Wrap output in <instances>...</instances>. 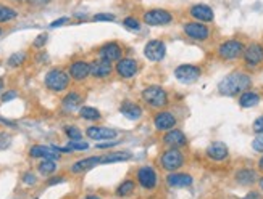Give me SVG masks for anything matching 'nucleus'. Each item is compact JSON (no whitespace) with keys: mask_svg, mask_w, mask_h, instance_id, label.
<instances>
[{"mask_svg":"<svg viewBox=\"0 0 263 199\" xmlns=\"http://www.w3.org/2000/svg\"><path fill=\"white\" fill-rule=\"evenodd\" d=\"M0 89H2V79H0Z\"/></svg>","mask_w":263,"mask_h":199,"instance_id":"obj_51","label":"nucleus"},{"mask_svg":"<svg viewBox=\"0 0 263 199\" xmlns=\"http://www.w3.org/2000/svg\"><path fill=\"white\" fill-rule=\"evenodd\" d=\"M144 55H145V58L150 61H160L165 58V55H166V47L162 41H150L145 44Z\"/></svg>","mask_w":263,"mask_h":199,"instance_id":"obj_7","label":"nucleus"},{"mask_svg":"<svg viewBox=\"0 0 263 199\" xmlns=\"http://www.w3.org/2000/svg\"><path fill=\"white\" fill-rule=\"evenodd\" d=\"M207 156H209L212 161H224L228 157V148L224 143H220V141H215L209 148H207Z\"/></svg>","mask_w":263,"mask_h":199,"instance_id":"obj_18","label":"nucleus"},{"mask_svg":"<svg viewBox=\"0 0 263 199\" xmlns=\"http://www.w3.org/2000/svg\"><path fill=\"white\" fill-rule=\"evenodd\" d=\"M65 134H67V137L70 140H81V137H82L81 130L78 127H73V126L65 127Z\"/></svg>","mask_w":263,"mask_h":199,"instance_id":"obj_33","label":"nucleus"},{"mask_svg":"<svg viewBox=\"0 0 263 199\" xmlns=\"http://www.w3.org/2000/svg\"><path fill=\"white\" fill-rule=\"evenodd\" d=\"M24 58H26V55L24 53H13L10 58H8V64L12 66V68H16V66H20L23 61H24Z\"/></svg>","mask_w":263,"mask_h":199,"instance_id":"obj_34","label":"nucleus"},{"mask_svg":"<svg viewBox=\"0 0 263 199\" xmlns=\"http://www.w3.org/2000/svg\"><path fill=\"white\" fill-rule=\"evenodd\" d=\"M65 23H68V18H60V20L53 21V23L50 24V27H59V26H62V24H65Z\"/></svg>","mask_w":263,"mask_h":199,"instance_id":"obj_44","label":"nucleus"},{"mask_svg":"<svg viewBox=\"0 0 263 199\" xmlns=\"http://www.w3.org/2000/svg\"><path fill=\"white\" fill-rule=\"evenodd\" d=\"M137 180L144 188L152 189L157 185V174L152 167H142V169H139V172H137Z\"/></svg>","mask_w":263,"mask_h":199,"instance_id":"obj_13","label":"nucleus"},{"mask_svg":"<svg viewBox=\"0 0 263 199\" xmlns=\"http://www.w3.org/2000/svg\"><path fill=\"white\" fill-rule=\"evenodd\" d=\"M79 114L82 119H87V121H97L100 119V112L96 108H91V106H82Z\"/></svg>","mask_w":263,"mask_h":199,"instance_id":"obj_31","label":"nucleus"},{"mask_svg":"<svg viewBox=\"0 0 263 199\" xmlns=\"http://www.w3.org/2000/svg\"><path fill=\"white\" fill-rule=\"evenodd\" d=\"M160 163H162L163 169H166V170H176V169H180L183 166L184 157H183L180 149H178V148H171L170 151L163 153Z\"/></svg>","mask_w":263,"mask_h":199,"instance_id":"obj_8","label":"nucleus"},{"mask_svg":"<svg viewBox=\"0 0 263 199\" xmlns=\"http://www.w3.org/2000/svg\"><path fill=\"white\" fill-rule=\"evenodd\" d=\"M94 21H115V15L111 13H99L92 18Z\"/></svg>","mask_w":263,"mask_h":199,"instance_id":"obj_38","label":"nucleus"},{"mask_svg":"<svg viewBox=\"0 0 263 199\" xmlns=\"http://www.w3.org/2000/svg\"><path fill=\"white\" fill-rule=\"evenodd\" d=\"M144 23L149 26H165L171 23V13L162 10V8H155V10H149L144 13Z\"/></svg>","mask_w":263,"mask_h":199,"instance_id":"obj_6","label":"nucleus"},{"mask_svg":"<svg viewBox=\"0 0 263 199\" xmlns=\"http://www.w3.org/2000/svg\"><path fill=\"white\" fill-rule=\"evenodd\" d=\"M133 191H134V182H131V180H125V182L116 188V194L120 197L129 196Z\"/></svg>","mask_w":263,"mask_h":199,"instance_id":"obj_32","label":"nucleus"},{"mask_svg":"<svg viewBox=\"0 0 263 199\" xmlns=\"http://www.w3.org/2000/svg\"><path fill=\"white\" fill-rule=\"evenodd\" d=\"M99 56H100V60H105L110 63L118 61L121 58V47L115 42H108L99 50Z\"/></svg>","mask_w":263,"mask_h":199,"instance_id":"obj_11","label":"nucleus"},{"mask_svg":"<svg viewBox=\"0 0 263 199\" xmlns=\"http://www.w3.org/2000/svg\"><path fill=\"white\" fill-rule=\"evenodd\" d=\"M166 180H168V185L173 188H186L192 185V177L187 174H171Z\"/></svg>","mask_w":263,"mask_h":199,"instance_id":"obj_24","label":"nucleus"},{"mask_svg":"<svg viewBox=\"0 0 263 199\" xmlns=\"http://www.w3.org/2000/svg\"><path fill=\"white\" fill-rule=\"evenodd\" d=\"M244 61L247 66H258L263 61V45L252 44L244 50Z\"/></svg>","mask_w":263,"mask_h":199,"instance_id":"obj_10","label":"nucleus"},{"mask_svg":"<svg viewBox=\"0 0 263 199\" xmlns=\"http://www.w3.org/2000/svg\"><path fill=\"white\" fill-rule=\"evenodd\" d=\"M111 72V63L110 61H105V60H97L91 63V74L94 77H99V79H103L110 75Z\"/></svg>","mask_w":263,"mask_h":199,"instance_id":"obj_17","label":"nucleus"},{"mask_svg":"<svg viewBox=\"0 0 263 199\" xmlns=\"http://www.w3.org/2000/svg\"><path fill=\"white\" fill-rule=\"evenodd\" d=\"M115 145H118V141H108V143H100V145H97V148L103 149V148H110V146H115Z\"/></svg>","mask_w":263,"mask_h":199,"instance_id":"obj_45","label":"nucleus"},{"mask_svg":"<svg viewBox=\"0 0 263 199\" xmlns=\"http://www.w3.org/2000/svg\"><path fill=\"white\" fill-rule=\"evenodd\" d=\"M23 180H24V183H27V185H34L36 183V177L33 174H24Z\"/></svg>","mask_w":263,"mask_h":199,"instance_id":"obj_42","label":"nucleus"},{"mask_svg":"<svg viewBox=\"0 0 263 199\" xmlns=\"http://www.w3.org/2000/svg\"><path fill=\"white\" fill-rule=\"evenodd\" d=\"M244 199H261V196L257 193V191H252V193H249L246 197H244Z\"/></svg>","mask_w":263,"mask_h":199,"instance_id":"obj_46","label":"nucleus"},{"mask_svg":"<svg viewBox=\"0 0 263 199\" xmlns=\"http://www.w3.org/2000/svg\"><path fill=\"white\" fill-rule=\"evenodd\" d=\"M258 169H260V170H263V156H261V159L258 161Z\"/></svg>","mask_w":263,"mask_h":199,"instance_id":"obj_48","label":"nucleus"},{"mask_svg":"<svg viewBox=\"0 0 263 199\" xmlns=\"http://www.w3.org/2000/svg\"><path fill=\"white\" fill-rule=\"evenodd\" d=\"M236 180H238V183H241V185H252V183H255L257 174H255V170L242 169L236 174Z\"/></svg>","mask_w":263,"mask_h":199,"instance_id":"obj_25","label":"nucleus"},{"mask_svg":"<svg viewBox=\"0 0 263 199\" xmlns=\"http://www.w3.org/2000/svg\"><path fill=\"white\" fill-rule=\"evenodd\" d=\"M184 32L194 41H207L210 35L209 27L203 26L202 23H186L184 24Z\"/></svg>","mask_w":263,"mask_h":199,"instance_id":"obj_9","label":"nucleus"},{"mask_svg":"<svg viewBox=\"0 0 263 199\" xmlns=\"http://www.w3.org/2000/svg\"><path fill=\"white\" fill-rule=\"evenodd\" d=\"M131 159V153H111L102 157L100 164H110V163H121V161Z\"/></svg>","mask_w":263,"mask_h":199,"instance_id":"obj_28","label":"nucleus"},{"mask_svg":"<svg viewBox=\"0 0 263 199\" xmlns=\"http://www.w3.org/2000/svg\"><path fill=\"white\" fill-rule=\"evenodd\" d=\"M252 148L258 151V153H263V134H258L252 141Z\"/></svg>","mask_w":263,"mask_h":199,"instance_id":"obj_37","label":"nucleus"},{"mask_svg":"<svg viewBox=\"0 0 263 199\" xmlns=\"http://www.w3.org/2000/svg\"><path fill=\"white\" fill-rule=\"evenodd\" d=\"M18 16V13L10 7H5V5H0V23H7V21H12Z\"/></svg>","mask_w":263,"mask_h":199,"instance_id":"obj_30","label":"nucleus"},{"mask_svg":"<svg viewBox=\"0 0 263 199\" xmlns=\"http://www.w3.org/2000/svg\"><path fill=\"white\" fill-rule=\"evenodd\" d=\"M84 199H100L99 196H87V197H84Z\"/></svg>","mask_w":263,"mask_h":199,"instance_id":"obj_49","label":"nucleus"},{"mask_svg":"<svg viewBox=\"0 0 263 199\" xmlns=\"http://www.w3.org/2000/svg\"><path fill=\"white\" fill-rule=\"evenodd\" d=\"M253 130L257 134H263V116H260L255 122H253Z\"/></svg>","mask_w":263,"mask_h":199,"instance_id":"obj_40","label":"nucleus"},{"mask_svg":"<svg viewBox=\"0 0 263 199\" xmlns=\"http://www.w3.org/2000/svg\"><path fill=\"white\" fill-rule=\"evenodd\" d=\"M163 141L168 145V146H171V148H181L187 143V140H186V135L183 134L181 130H170L168 134L165 135Z\"/></svg>","mask_w":263,"mask_h":199,"instance_id":"obj_19","label":"nucleus"},{"mask_svg":"<svg viewBox=\"0 0 263 199\" xmlns=\"http://www.w3.org/2000/svg\"><path fill=\"white\" fill-rule=\"evenodd\" d=\"M68 148H70V149H79V151H82V149H87V148H89V145L86 143V141L71 140L70 143H68Z\"/></svg>","mask_w":263,"mask_h":199,"instance_id":"obj_36","label":"nucleus"},{"mask_svg":"<svg viewBox=\"0 0 263 199\" xmlns=\"http://www.w3.org/2000/svg\"><path fill=\"white\" fill-rule=\"evenodd\" d=\"M142 98L145 100V103H149V105L154 108H163L168 103V95L160 85H150V87L144 89Z\"/></svg>","mask_w":263,"mask_h":199,"instance_id":"obj_2","label":"nucleus"},{"mask_svg":"<svg viewBox=\"0 0 263 199\" xmlns=\"http://www.w3.org/2000/svg\"><path fill=\"white\" fill-rule=\"evenodd\" d=\"M120 112L123 116H126L128 119L136 121V119H139L140 116H142V108L137 106L136 103H133V101H125L123 105L120 106Z\"/></svg>","mask_w":263,"mask_h":199,"instance_id":"obj_23","label":"nucleus"},{"mask_svg":"<svg viewBox=\"0 0 263 199\" xmlns=\"http://www.w3.org/2000/svg\"><path fill=\"white\" fill-rule=\"evenodd\" d=\"M81 103H82V100H81L79 95L74 93V92H71V93H68L67 97L63 98V108L73 111V109H76V108L81 105Z\"/></svg>","mask_w":263,"mask_h":199,"instance_id":"obj_27","label":"nucleus"},{"mask_svg":"<svg viewBox=\"0 0 263 199\" xmlns=\"http://www.w3.org/2000/svg\"><path fill=\"white\" fill-rule=\"evenodd\" d=\"M123 26L126 27V29H129V31H139L140 29V24H139V21L136 20V18H126V20L123 21Z\"/></svg>","mask_w":263,"mask_h":199,"instance_id":"obj_35","label":"nucleus"},{"mask_svg":"<svg viewBox=\"0 0 263 199\" xmlns=\"http://www.w3.org/2000/svg\"><path fill=\"white\" fill-rule=\"evenodd\" d=\"M57 170V164H55L53 159H44L42 163L39 164V172L42 175H50Z\"/></svg>","mask_w":263,"mask_h":199,"instance_id":"obj_29","label":"nucleus"},{"mask_svg":"<svg viewBox=\"0 0 263 199\" xmlns=\"http://www.w3.org/2000/svg\"><path fill=\"white\" fill-rule=\"evenodd\" d=\"M27 2H30L31 5H34V7H42V5L49 4L50 0H27Z\"/></svg>","mask_w":263,"mask_h":199,"instance_id":"obj_43","label":"nucleus"},{"mask_svg":"<svg viewBox=\"0 0 263 199\" xmlns=\"http://www.w3.org/2000/svg\"><path fill=\"white\" fill-rule=\"evenodd\" d=\"M174 124H176V119L171 112L163 111V112H158L155 116V127L158 130H170L174 127Z\"/></svg>","mask_w":263,"mask_h":199,"instance_id":"obj_21","label":"nucleus"},{"mask_svg":"<svg viewBox=\"0 0 263 199\" xmlns=\"http://www.w3.org/2000/svg\"><path fill=\"white\" fill-rule=\"evenodd\" d=\"M174 77L183 84H192L200 77V69L192 64H181L174 69Z\"/></svg>","mask_w":263,"mask_h":199,"instance_id":"obj_5","label":"nucleus"},{"mask_svg":"<svg viewBox=\"0 0 263 199\" xmlns=\"http://www.w3.org/2000/svg\"><path fill=\"white\" fill-rule=\"evenodd\" d=\"M102 163V157H86V159H81L78 161V163H74L71 166V172L73 174H81V172H86V170L92 169V167H96L97 164Z\"/></svg>","mask_w":263,"mask_h":199,"instance_id":"obj_20","label":"nucleus"},{"mask_svg":"<svg viewBox=\"0 0 263 199\" xmlns=\"http://www.w3.org/2000/svg\"><path fill=\"white\" fill-rule=\"evenodd\" d=\"M191 15L192 18H195L197 21H200V23H209L213 20V10L209 7V5H194L191 8Z\"/></svg>","mask_w":263,"mask_h":199,"instance_id":"obj_16","label":"nucleus"},{"mask_svg":"<svg viewBox=\"0 0 263 199\" xmlns=\"http://www.w3.org/2000/svg\"><path fill=\"white\" fill-rule=\"evenodd\" d=\"M116 72L120 77L123 79H129L137 72V61L131 60V58H125V60H120L116 64Z\"/></svg>","mask_w":263,"mask_h":199,"instance_id":"obj_12","label":"nucleus"},{"mask_svg":"<svg viewBox=\"0 0 263 199\" xmlns=\"http://www.w3.org/2000/svg\"><path fill=\"white\" fill-rule=\"evenodd\" d=\"M47 42V34H41L37 35V39L34 41V47H37V49H41V47H44Z\"/></svg>","mask_w":263,"mask_h":199,"instance_id":"obj_39","label":"nucleus"},{"mask_svg":"<svg viewBox=\"0 0 263 199\" xmlns=\"http://www.w3.org/2000/svg\"><path fill=\"white\" fill-rule=\"evenodd\" d=\"M91 74V64L86 61H74L70 66V75L74 81H84Z\"/></svg>","mask_w":263,"mask_h":199,"instance_id":"obj_15","label":"nucleus"},{"mask_svg":"<svg viewBox=\"0 0 263 199\" xmlns=\"http://www.w3.org/2000/svg\"><path fill=\"white\" fill-rule=\"evenodd\" d=\"M13 98H16V92H13V90L5 92V93L2 95V101H4V103L10 101V100H13Z\"/></svg>","mask_w":263,"mask_h":199,"instance_id":"obj_41","label":"nucleus"},{"mask_svg":"<svg viewBox=\"0 0 263 199\" xmlns=\"http://www.w3.org/2000/svg\"><path fill=\"white\" fill-rule=\"evenodd\" d=\"M118 132L115 129L108 127H89L86 130V135L92 140H111L116 137Z\"/></svg>","mask_w":263,"mask_h":199,"instance_id":"obj_14","label":"nucleus"},{"mask_svg":"<svg viewBox=\"0 0 263 199\" xmlns=\"http://www.w3.org/2000/svg\"><path fill=\"white\" fill-rule=\"evenodd\" d=\"M244 45L239 42V41H228V42H224L220 45V49H218V55H220V58L221 60H236L239 58V56L244 53Z\"/></svg>","mask_w":263,"mask_h":199,"instance_id":"obj_4","label":"nucleus"},{"mask_svg":"<svg viewBox=\"0 0 263 199\" xmlns=\"http://www.w3.org/2000/svg\"><path fill=\"white\" fill-rule=\"evenodd\" d=\"M257 103H260V97L253 92H244L239 98V105L242 108H252V106H255Z\"/></svg>","mask_w":263,"mask_h":199,"instance_id":"obj_26","label":"nucleus"},{"mask_svg":"<svg viewBox=\"0 0 263 199\" xmlns=\"http://www.w3.org/2000/svg\"><path fill=\"white\" fill-rule=\"evenodd\" d=\"M60 182H63V178H62V177H57V178H52L50 182H49V185H53V183H60Z\"/></svg>","mask_w":263,"mask_h":199,"instance_id":"obj_47","label":"nucleus"},{"mask_svg":"<svg viewBox=\"0 0 263 199\" xmlns=\"http://www.w3.org/2000/svg\"><path fill=\"white\" fill-rule=\"evenodd\" d=\"M250 87V77L244 72H232L226 75L218 85V90L221 95L226 97H234V95L244 93Z\"/></svg>","mask_w":263,"mask_h":199,"instance_id":"obj_1","label":"nucleus"},{"mask_svg":"<svg viewBox=\"0 0 263 199\" xmlns=\"http://www.w3.org/2000/svg\"><path fill=\"white\" fill-rule=\"evenodd\" d=\"M260 186H261V189H263V178L260 180Z\"/></svg>","mask_w":263,"mask_h":199,"instance_id":"obj_50","label":"nucleus"},{"mask_svg":"<svg viewBox=\"0 0 263 199\" xmlns=\"http://www.w3.org/2000/svg\"><path fill=\"white\" fill-rule=\"evenodd\" d=\"M31 157H44V159H59L60 154H57V149L49 148V146H42V145H36L30 151Z\"/></svg>","mask_w":263,"mask_h":199,"instance_id":"obj_22","label":"nucleus"},{"mask_svg":"<svg viewBox=\"0 0 263 199\" xmlns=\"http://www.w3.org/2000/svg\"><path fill=\"white\" fill-rule=\"evenodd\" d=\"M68 84H70V75L62 69H52L45 75V85L52 92H62L68 87Z\"/></svg>","mask_w":263,"mask_h":199,"instance_id":"obj_3","label":"nucleus"},{"mask_svg":"<svg viewBox=\"0 0 263 199\" xmlns=\"http://www.w3.org/2000/svg\"><path fill=\"white\" fill-rule=\"evenodd\" d=\"M0 34H2V29H0Z\"/></svg>","mask_w":263,"mask_h":199,"instance_id":"obj_52","label":"nucleus"}]
</instances>
